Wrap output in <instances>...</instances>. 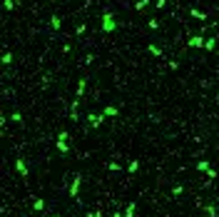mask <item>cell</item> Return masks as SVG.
Returning <instances> with one entry per match:
<instances>
[{
	"instance_id": "1",
	"label": "cell",
	"mask_w": 219,
	"mask_h": 217,
	"mask_svg": "<svg viewBox=\"0 0 219 217\" xmlns=\"http://www.w3.org/2000/svg\"><path fill=\"white\" fill-rule=\"evenodd\" d=\"M102 28H105V32H112V30H115L112 13H102Z\"/></svg>"
},
{
	"instance_id": "2",
	"label": "cell",
	"mask_w": 219,
	"mask_h": 217,
	"mask_svg": "<svg viewBox=\"0 0 219 217\" xmlns=\"http://www.w3.org/2000/svg\"><path fill=\"white\" fill-rule=\"evenodd\" d=\"M117 115V107H105V117H115Z\"/></svg>"
},
{
	"instance_id": "3",
	"label": "cell",
	"mask_w": 219,
	"mask_h": 217,
	"mask_svg": "<svg viewBox=\"0 0 219 217\" xmlns=\"http://www.w3.org/2000/svg\"><path fill=\"white\" fill-rule=\"evenodd\" d=\"M15 165H17V170H20V175H28V170H25V162H23V160H17Z\"/></svg>"
},
{
	"instance_id": "4",
	"label": "cell",
	"mask_w": 219,
	"mask_h": 217,
	"mask_svg": "<svg viewBox=\"0 0 219 217\" xmlns=\"http://www.w3.org/2000/svg\"><path fill=\"white\" fill-rule=\"evenodd\" d=\"M192 15H194V17H197V20H204V17H207V15H204V13H199V10H192Z\"/></svg>"
},
{
	"instance_id": "5",
	"label": "cell",
	"mask_w": 219,
	"mask_h": 217,
	"mask_svg": "<svg viewBox=\"0 0 219 217\" xmlns=\"http://www.w3.org/2000/svg\"><path fill=\"white\" fill-rule=\"evenodd\" d=\"M189 45H202V38H199V35H197V38H192V40H189Z\"/></svg>"
}]
</instances>
